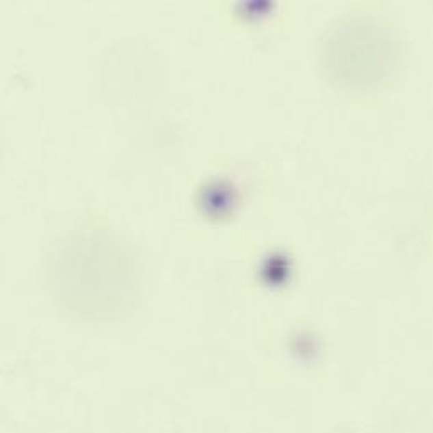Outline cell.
<instances>
[{
  "instance_id": "1",
  "label": "cell",
  "mask_w": 433,
  "mask_h": 433,
  "mask_svg": "<svg viewBox=\"0 0 433 433\" xmlns=\"http://www.w3.org/2000/svg\"><path fill=\"white\" fill-rule=\"evenodd\" d=\"M229 199H231L229 189L224 187L223 184L213 183V184L206 185V187L201 191V196H199V205L202 206V209H205L206 214L218 218L220 214H223L224 209H228Z\"/></svg>"
}]
</instances>
